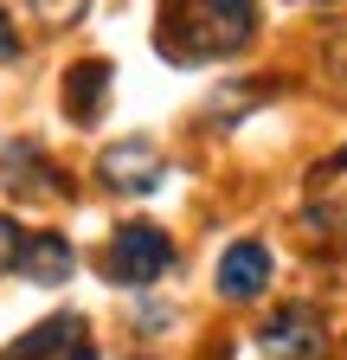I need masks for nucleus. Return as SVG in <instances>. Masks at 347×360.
Here are the masks:
<instances>
[{
  "label": "nucleus",
  "mask_w": 347,
  "mask_h": 360,
  "mask_svg": "<svg viewBox=\"0 0 347 360\" xmlns=\"http://www.w3.org/2000/svg\"><path fill=\"white\" fill-rule=\"evenodd\" d=\"M71 360H97V347H84V341H77V347H71Z\"/></svg>",
  "instance_id": "nucleus-12"
},
{
  "label": "nucleus",
  "mask_w": 347,
  "mask_h": 360,
  "mask_svg": "<svg viewBox=\"0 0 347 360\" xmlns=\"http://www.w3.org/2000/svg\"><path fill=\"white\" fill-rule=\"evenodd\" d=\"M13 52H20V32H13L7 13H0V58H13Z\"/></svg>",
  "instance_id": "nucleus-11"
},
{
  "label": "nucleus",
  "mask_w": 347,
  "mask_h": 360,
  "mask_svg": "<svg viewBox=\"0 0 347 360\" xmlns=\"http://www.w3.org/2000/svg\"><path fill=\"white\" fill-rule=\"evenodd\" d=\"M264 290H270V251L257 245V238L225 245V257H219V296L225 302H251V296H264Z\"/></svg>",
  "instance_id": "nucleus-5"
},
{
  "label": "nucleus",
  "mask_w": 347,
  "mask_h": 360,
  "mask_svg": "<svg viewBox=\"0 0 347 360\" xmlns=\"http://www.w3.org/2000/svg\"><path fill=\"white\" fill-rule=\"evenodd\" d=\"M20 270H26L32 283H65V277H71V245H65L58 232H39V238L20 251Z\"/></svg>",
  "instance_id": "nucleus-8"
},
{
  "label": "nucleus",
  "mask_w": 347,
  "mask_h": 360,
  "mask_svg": "<svg viewBox=\"0 0 347 360\" xmlns=\"http://www.w3.org/2000/svg\"><path fill=\"white\" fill-rule=\"evenodd\" d=\"M77 335H84L77 315H52V322H39L26 341H13L0 360H58V354H71V347H77Z\"/></svg>",
  "instance_id": "nucleus-7"
},
{
  "label": "nucleus",
  "mask_w": 347,
  "mask_h": 360,
  "mask_svg": "<svg viewBox=\"0 0 347 360\" xmlns=\"http://www.w3.org/2000/svg\"><path fill=\"white\" fill-rule=\"evenodd\" d=\"M97 180H110L116 193H148V187H161V148H148L142 135L116 142V148L97 155Z\"/></svg>",
  "instance_id": "nucleus-4"
},
{
  "label": "nucleus",
  "mask_w": 347,
  "mask_h": 360,
  "mask_svg": "<svg viewBox=\"0 0 347 360\" xmlns=\"http://www.w3.org/2000/svg\"><path fill=\"white\" fill-rule=\"evenodd\" d=\"M257 32V0H167L161 45L174 58H232Z\"/></svg>",
  "instance_id": "nucleus-1"
},
{
  "label": "nucleus",
  "mask_w": 347,
  "mask_h": 360,
  "mask_svg": "<svg viewBox=\"0 0 347 360\" xmlns=\"http://www.w3.org/2000/svg\"><path fill=\"white\" fill-rule=\"evenodd\" d=\"M315 7H328V0H315Z\"/></svg>",
  "instance_id": "nucleus-13"
},
{
  "label": "nucleus",
  "mask_w": 347,
  "mask_h": 360,
  "mask_svg": "<svg viewBox=\"0 0 347 360\" xmlns=\"http://www.w3.org/2000/svg\"><path fill=\"white\" fill-rule=\"evenodd\" d=\"M32 7H39V13H46V20H71V13L84 7V0H32Z\"/></svg>",
  "instance_id": "nucleus-10"
},
{
  "label": "nucleus",
  "mask_w": 347,
  "mask_h": 360,
  "mask_svg": "<svg viewBox=\"0 0 347 360\" xmlns=\"http://www.w3.org/2000/svg\"><path fill=\"white\" fill-rule=\"evenodd\" d=\"M167 264H174V238L161 232V225L136 219V225H122V232L110 238V251H103V277L122 283V290H142V283L161 277Z\"/></svg>",
  "instance_id": "nucleus-2"
},
{
  "label": "nucleus",
  "mask_w": 347,
  "mask_h": 360,
  "mask_svg": "<svg viewBox=\"0 0 347 360\" xmlns=\"http://www.w3.org/2000/svg\"><path fill=\"white\" fill-rule=\"evenodd\" d=\"M257 347L270 360H315L328 347V328H322V315L309 302H289V309H277L270 322L257 328Z\"/></svg>",
  "instance_id": "nucleus-3"
},
{
  "label": "nucleus",
  "mask_w": 347,
  "mask_h": 360,
  "mask_svg": "<svg viewBox=\"0 0 347 360\" xmlns=\"http://www.w3.org/2000/svg\"><path fill=\"white\" fill-rule=\"evenodd\" d=\"M103 103H110V65L91 58V65H77L65 77V110H71V122H97Z\"/></svg>",
  "instance_id": "nucleus-6"
},
{
  "label": "nucleus",
  "mask_w": 347,
  "mask_h": 360,
  "mask_svg": "<svg viewBox=\"0 0 347 360\" xmlns=\"http://www.w3.org/2000/svg\"><path fill=\"white\" fill-rule=\"evenodd\" d=\"M20 251H26V232H20L7 212H0V277H7V270H20Z\"/></svg>",
  "instance_id": "nucleus-9"
}]
</instances>
